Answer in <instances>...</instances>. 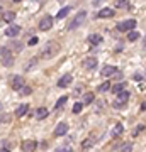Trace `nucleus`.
<instances>
[{"label":"nucleus","instance_id":"nucleus-27","mask_svg":"<svg viewBox=\"0 0 146 152\" xmlns=\"http://www.w3.org/2000/svg\"><path fill=\"white\" fill-rule=\"evenodd\" d=\"M119 151L121 152H131L133 151V144H131V142H126V144H122V145L119 147Z\"/></svg>","mask_w":146,"mask_h":152},{"label":"nucleus","instance_id":"nucleus-30","mask_svg":"<svg viewBox=\"0 0 146 152\" xmlns=\"http://www.w3.org/2000/svg\"><path fill=\"white\" fill-rule=\"evenodd\" d=\"M0 152H10V151H9V145H7L5 140H2V149H0Z\"/></svg>","mask_w":146,"mask_h":152},{"label":"nucleus","instance_id":"nucleus-25","mask_svg":"<svg viewBox=\"0 0 146 152\" xmlns=\"http://www.w3.org/2000/svg\"><path fill=\"white\" fill-rule=\"evenodd\" d=\"M99 91H109V90H112V86H110V81H105V83H102V85H99V88H97Z\"/></svg>","mask_w":146,"mask_h":152},{"label":"nucleus","instance_id":"nucleus-32","mask_svg":"<svg viewBox=\"0 0 146 152\" xmlns=\"http://www.w3.org/2000/svg\"><path fill=\"white\" fill-rule=\"evenodd\" d=\"M29 93H31V88L29 86H26V88H22L21 90V95H29Z\"/></svg>","mask_w":146,"mask_h":152},{"label":"nucleus","instance_id":"nucleus-17","mask_svg":"<svg viewBox=\"0 0 146 152\" xmlns=\"http://www.w3.org/2000/svg\"><path fill=\"white\" fill-rule=\"evenodd\" d=\"M27 110H29V105H27V103L19 105V107H17V110H16V117H19V118H21V117H24V115L27 113Z\"/></svg>","mask_w":146,"mask_h":152},{"label":"nucleus","instance_id":"nucleus-8","mask_svg":"<svg viewBox=\"0 0 146 152\" xmlns=\"http://www.w3.org/2000/svg\"><path fill=\"white\" fill-rule=\"evenodd\" d=\"M68 129H70V127H68V124H66V122H61V124H58L56 125V129H54V137H63L66 134V132H68Z\"/></svg>","mask_w":146,"mask_h":152},{"label":"nucleus","instance_id":"nucleus-33","mask_svg":"<svg viewBox=\"0 0 146 152\" xmlns=\"http://www.w3.org/2000/svg\"><path fill=\"white\" fill-rule=\"evenodd\" d=\"M14 46H16V49H19V51H21V49L24 48V46H22V44H19L17 41H14Z\"/></svg>","mask_w":146,"mask_h":152},{"label":"nucleus","instance_id":"nucleus-4","mask_svg":"<svg viewBox=\"0 0 146 152\" xmlns=\"http://www.w3.org/2000/svg\"><path fill=\"white\" fill-rule=\"evenodd\" d=\"M9 83H10V88L12 90H16V91L21 93L22 88H26V83H24V78L21 75H12L9 78Z\"/></svg>","mask_w":146,"mask_h":152},{"label":"nucleus","instance_id":"nucleus-28","mask_svg":"<svg viewBox=\"0 0 146 152\" xmlns=\"http://www.w3.org/2000/svg\"><path fill=\"white\" fill-rule=\"evenodd\" d=\"M122 7H129V2H127V0H119V2H116V9H122Z\"/></svg>","mask_w":146,"mask_h":152},{"label":"nucleus","instance_id":"nucleus-22","mask_svg":"<svg viewBox=\"0 0 146 152\" xmlns=\"http://www.w3.org/2000/svg\"><path fill=\"white\" fill-rule=\"evenodd\" d=\"M124 132V127H122V124H117L116 127H114V130H112V134H114V137H119L121 134Z\"/></svg>","mask_w":146,"mask_h":152},{"label":"nucleus","instance_id":"nucleus-26","mask_svg":"<svg viewBox=\"0 0 146 152\" xmlns=\"http://www.w3.org/2000/svg\"><path fill=\"white\" fill-rule=\"evenodd\" d=\"M82 108H83V102H78V103H75V105H73V108H71V112H73L75 115H78V113L82 112Z\"/></svg>","mask_w":146,"mask_h":152},{"label":"nucleus","instance_id":"nucleus-3","mask_svg":"<svg viewBox=\"0 0 146 152\" xmlns=\"http://www.w3.org/2000/svg\"><path fill=\"white\" fill-rule=\"evenodd\" d=\"M85 19H87V10H80L75 17H73V20L68 24V29H70V31H75V29H78L82 24L85 22Z\"/></svg>","mask_w":146,"mask_h":152},{"label":"nucleus","instance_id":"nucleus-12","mask_svg":"<svg viewBox=\"0 0 146 152\" xmlns=\"http://www.w3.org/2000/svg\"><path fill=\"white\" fill-rule=\"evenodd\" d=\"M16 12H10V10H9V12H2V20H4V22H7V24H10V26H12V22H14V20H16Z\"/></svg>","mask_w":146,"mask_h":152},{"label":"nucleus","instance_id":"nucleus-20","mask_svg":"<svg viewBox=\"0 0 146 152\" xmlns=\"http://www.w3.org/2000/svg\"><path fill=\"white\" fill-rule=\"evenodd\" d=\"M93 144H95V137H92V139H85V140L82 142V149H83V151H87V149H90Z\"/></svg>","mask_w":146,"mask_h":152},{"label":"nucleus","instance_id":"nucleus-19","mask_svg":"<svg viewBox=\"0 0 146 152\" xmlns=\"http://www.w3.org/2000/svg\"><path fill=\"white\" fill-rule=\"evenodd\" d=\"M70 12H71V7H70V5L63 7V9H61V10L58 12V14H56V19H60V20H61V19H65V17L68 15Z\"/></svg>","mask_w":146,"mask_h":152},{"label":"nucleus","instance_id":"nucleus-13","mask_svg":"<svg viewBox=\"0 0 146 152\" xmlns=\"http://www.w3.org/2000/svg\"><path fill=\"white\" fill-rule=\"evenodd\" d=\"M71 80H73V78H71L70 73H68V75H65V76H61L60 81H58V88H66L71 83Z\"/></svg>","mask_w":146,"mask_h":152},{"label":"nucleus","instance_id":"nucleus-6","mask_svg":"<svg viewBox=\"0 0 146 152\" xmlns=\"http://www.w3.org/2000/svg\"><path fill=\"white\" fill-rule=\"evenodd\" d=\"M51 27H53V17H51V15H44L43 19L39 20L38 29H39V31H49Z\"/></svg>","mask_w":146,"mask_h":152},{"label":"nucleus","instance_id":"nucleus-9","mask_svg":"<svg viewBox=\"0 0 146 152\" xmlns=\"http://www.w3.org/2000/svg\"><path fill=\"white\" fill-rule=\"evenodd\" d=\"M7 36V37H16V36H19L21 34V26H17V24H12V26H9V27L5 29V32H4Z\"/></svg>","mask_w":146,"mask_h":152},{"label":"nucleus","instance_id":"nucleus-16","mask_svg":"<svg viewBox=\"0 0 146 152\" xmlns=\"http://www.w3.org/2000/svg\"><path fill=\"white\" fill-rule=\"evenodd\" d=\"M48 113H49V110L46 108V107H39V108L36 110V118L43 120V118H46V117H48Z\"/></svg>","mask_w":146,"mask_h":152},{"label":"nucleus","instance_id":"nucleus-23","mask_svg":"<svg viewBox=\"0 0 146 152\" xmlns=\"http://www.w3.org/2000/svg\"><path fill=\"white\" fill-rule=\"evenodd\" d=\"M93 103V93H85L83 95V105H90Z\"/></svg>","mask_w":146,"mask_h":152},{"label":"nucleus","instance_id":"nucleus-2","mask_svg":"<svg viewBox=\"0 0 146 152\" xmlns=\"http://www.w3.org/2000/svg\"><path fill=\"white\" fill-rule=\"evenodd\" d=\"M116 29H117L119 32H127V34H129L131 31H134V29H136V20H134V19L121 20V22H117V26H116Z\"/></svg>","mask_w":146,"mask_h":152},{"label":"nucleus","instance_id":"nucleus-31","mask_svg":"<svg viewBox=\"0 0 146 152\" xmlns=\"http://www.w3.org/2000/svg\"><path fill=\"white\" fill-rule=\"evenodd\" d=\"M54 152H71V149L70 147H58Z\"/></svg>","mask_w":146,"mask_h":152},{"label":"nucleus","instance_id":"nucleus-18","mask_svg":"<svg viewBox=\"0 0 146 152\" xmlns=\"http://www.w3.org/2000/svg\"><path fill=\"white\" fill-rule=\"evenodd\" d=\"M85 68L87 69H95L97 68V58H87L85 59Z\"/></svg>","mask_w":146,"mask_h":152},{"label":"nucleus","instance_id":"nucleus-11","mask_svg":"<svg viewBox=\"0 0 146 152\" xmlns=\"http://www.w3.org/2000/svg\"><path fill=\"white\" fill-rule=\"evenodd\" d=\"M116 73H117V68H116V66H110V64L104 66L102 69H100V75L102 76H112V75H116Z\"/></svg>","mask_w":146,"mask_h":152},{"label":"nucleus","instance_id":"nucleus-15","mask_svg":"<svg viewBox=\"0 0 146 152\" xmlns=\"http://www.w3.org/2000/svg\"><path fill=\"white\" fill-rule=\"evenodd\" d=\"M124 88H126V83H124V81H119V83H116V85H114V86H112V93H114V95H116V96H117L119 93L126 91Z\"/></svg>","mask_w":146,"mask_h":152},{"label":"nucleus","instance_id":"nucleus-14","mask_svg":"<svg viewBox=\"0 0 146 152\" xmlns=\"http://www.w3.org/2000/svg\"><path fill=\"white\" fill-rule=\"evenodd\" d=\"M102 36L100 34H90L88 36V42L92 44V46H99V44H102Z\"/></svg>","mask_w":146,"mask_h":152},{"label":"nucleus","instance_id":"nucleus-7","mask_svg":"<svg viewBox=\"0 0 146 152\" xmlns=\"http://www.w3.org/2000/svg\"><path fill=\"white\" fill-rule=\"evenodd\" d=\"M22 151L24 152H34L36 149H38V142L33 140V139H27V140L22 142Z\"/></svg>","mask_w":146,"mask_h":152},{"label":"nucleus","instance_id":"nucleus-10","mask_svg":"<svg viewBox=\"0 0 146 152\" xmlns=\"http://www.w3.org/2000/svg\"><path fill=\"white\" fill-rule=\"evenodd\" d=\"M116 15V12H114V9H110V7H104V9H100L97 14L99 19H110V17Z\"/></svg>","mask_w":146,"mask_h":152},{"label":"nucleus","instance_id":"nucleus-24","mask_svg":"<svg viewBox=\"0 0 146 152\" xmlns=\"http://www.w3.org/2000/svg\"><path fill=\"white\" fill-rule=\"evenodd\" d=\"M66 102H68V96H61L60 100H58V102L54 103V110H60L61 107H63V105L66 103Z\"/></svg>","mask_w":146,"mask_h":152},{"label":"nucleus","instance_id":"nucleus-1","mask_svg":"<svg viewBox=\"0 0 146 152\" xmlns=\"http://www.w3.org/2000/svg\"><path fill=\"white\" fill-rule=\"evenodd\" d=\"M0 56H2V66L4 68H10L14 64V56H12V51L7 46H2L0 48Z\"/></svg>","mask_w":146,"mask_h":152},{"label":"nucleus","instance_id":"nucleus-21","mask_svg":"<svg viewBox=\"0 0 146 152\" xmlns=\"http://www.w3.org/2000/svg\"><path fill=\"white\" fill-rule=\"evenodd\" d=\"M138 39H139V32H138V31H131V32L127 34V41H129V42H134Z\"/></svg>","mask_w":146,"mask_h":152},{"label":"nucleus","instance_id":"nucleus-29","mask_svg":"<svg viewBox=\"0 0 146 152\" xmlns=\"http://www.w3.org/2000/svg\"><path fill=\"white\" fill-rule=\"evenodd\" d=\"M38 42H39V39L36 37V36H33V37H31L29 41H27V46H36Z\"/></svg>","mask_w":146,"mask_h":152},{"label":"nucleus","instance_id":"nucleus-5","mask_svg":"<svg viewBox=\"0 0 146 152\" xmlns=\"http://www.w3.org/2000/svg\"><path fill=\"white\" fill-rule=\"evenodd\" d=\"M56 51H58V46H56L53 41H48V44L43 48V53H41V56H43V58H53Z\"/></svg>","mask_w":146,"mask_h":152},{"label":"nucleus","instance_id":"nucleus-34","mask_svg":"<svg viewBox=\"0 0 146 152\" xmlns=\"http://www.w3.org/2000/svg\"><path fill=\"white\" fill-rule=\"evenodd\" d=\"M141 110H143V112L146 110V103H143V105H141Z\"/></svg>","mask_w":146,"mask_h":152}]
</instances>
